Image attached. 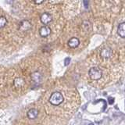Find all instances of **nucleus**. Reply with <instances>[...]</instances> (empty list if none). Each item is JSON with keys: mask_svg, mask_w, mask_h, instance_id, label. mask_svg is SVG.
Segmentation results:
<instances>
[{"mask_svg": "<svg viewBox=\"0 0 125 125\" xmlns=\"http://www.w3.org/2000/svg\"><path fill=\"white\" fill-rule=\"evenodd\" d=\"M31 23L29 21H27V20H24L21 22V23L19 24V30L21 31H27L31 28Z\"/></svg>", "mask_w": 125, "mask_h": 125, "instance_id": "7ed1b4c3", "label": "nucleus"}, {"mask_svg": "<svg viewBox=\"0 0 125 125\" xmlns=\"http://www.w3.org/2000/svg\"><path fill=\"white\" fill-rule=\"evenodd\" d=\"M51 29L48 26H43L39 29V34L41 35L42 38H46L51 34Z\"/></svg>", "mask_w": 125, "mask_h": 125, "instance_id": "39448f33", "label": "nucleus"}, {"mask_svg": "<svg viewBox=\"0 0 125 125\" xmlns=\"http://www.w3.org/2000/svg\"><path fill=\"white\" fill-rule=\"evenodd\" d=\"M36 4H40V3H42V2H44V1H39V2H37V1H35L34 2Z\"/></svg>", "mask_w": 125, "mask_h": 125, "instance_id": "2eb2a0df", "label": "nucleus"}, {"mask_svg": "<svg viewBox=\"0 0 125 125\" xmlns=\"http://www.w3.org/2000/svg\"><path fill=\"white\" fill-rule=\"evenodd\" d=\"M65 66H67V65H69V63H70V58H69V57H67V58H66L65 59Z\"/></svg>", "mask_w": 125, "mask_h": 125, "instance_id": "4468645a", "label": "nucleus"}, {"mask_svg": "<svg viewBox=\"0 0 125 125\" xmlns=\"http://www.w3.org/2000/svg\"><path fill=\"white\" fill-rule=\"evenodd\" d=\"M27 117H28L29 119L34 120V119H36L38 116V110L37 109H34V108L28 110V112H27Z\"/></svg>", "mask_w": 125, "mask_h": 125, "instance_id": "423d86ee", "label": "nucleus"}, {"mask_svg": "<svg viewBox=\"0 0 125 125\" xmlns=\"http://www.w3.org/2000/svg\"><path fill=\"white\" fill-rule=\"evenodd\" d=\"M111 53H112L111 49H109V48L103 49L101 52V56L104 59H108V58L110 57Z\"/></svg>", "mask_w": 125, "mask_h": 125, "instance_id": "9d476101", "label": "nucleus"}, {"mask_svg": "<svg viewBox=\"0 0 125 125\" xmlns=\"http://www.w3.org/2000/svg\"><path fill=\"white\" fill-rule=\"evenodd\" d=\"M40 20L43 24H48L52 21V17L49 13H43L41 15Z\"/></svg>", "mask_w": 125, "mask_h": 125, "instance_id": "20e7f679", "label": "nucleus"}, {"mask_svg": "<svg viewBox=\"0 0 125 125\" xmlns=\"http://www.w3.org/2000/svg\"><path fill=\"white\" fill-rule=\"evenodd\" d=\"M88 75L91 79L97 81L99 80L103 76V72L98 67H92L88 71Z\"/></svg>", "mask_w": 125, "mask_h": 125, "instance_id": "f03ea898", "label": "nucleus"}, {"mask_svg": "<svg viewBox=\"0 0 125 125\" xmlns=\"http://www.w3.org/2000/svg\"><path fill=\"white\" fill-rule=\"evenodd\" d=\"M24 84H25L24 80L21 77H17V79H15L14 81V85H15V87H17V88H21L24 85Z\"/></svg>", "mask_w": 125, "mask_h": 125, "instance_id": "9b49d317", "label": "nucleus"}, {"mask_svg": "<svg viewBox=\"0 0 125 125\" xmlns=\"http://www.w3.org/2000/svg\"><path fill=\"white\" fill-rule=\"evenodd\" d=\"M89 125H94V124H90Z\"/></svg>", "mask_w": 125, "mask_h": 125, "instance_id": "f3484780", "label": "nucleus"}, {"mask_svg": "<svg viewBox=\"0 0 125 125\" xmlns=\"http://www.w3.org/2000/svg\"><path fill=\"white\" fill-rule=\"evenodd\" d=\"M31 80H32V81L34 82V83H35V84H38L39 83H40V81H41L42 76H41L40 73L36 71V72H34V73H31Z\"/></svg>", "mask_w": 125, "mask_h": 125, "instance_id": "0eeeda50", "label": "nucleus"}, {"mask_svg": "<svg viewBox=\"0 0 125 125\" xmlns=\"http://www.w3.org/2000/svg\"><path fill=\"white\" fill-rule=\"evenodd\" d=\"M84 6H85V7H88V2H86V1H84Z\"/></svg>", "mask_w": 125, "mask_h": 125, "instance_id": "dca6fc26", "label": "nucleus"}, {"mask_svg": "<svg viewBox=\"0 0 125 125\" xmlns=\"http://www.w3.org/2000/svg\"><path fill=\"white\" fill-rule=\"evenodd\" d=\"M108 100H109V104H110V105L113 104V103H114V98L109 97L108 99Z\"/></svg>", "mask_w": 125, "mask_h": 125, "instance_id": "ddd939ff", "label": "nucleus"}, {"mask_svg": "<svg viewBox=\"0 0 125 125\" xmlns=\"http://www.w3.org/2000/svg\"><path fill=\"white\" fill-rule=\"evenodd\" d=\"M79 44H80V41H79V39L77 38H71L67 42V45H69V47L73 49L77 48V47L79 45Z\"/></svg>", "mask_w": 125, "mask_h": 125, "instance_id": "6e6552de", "label": "nucleus"}, {"mask_svg": "<svg viewBox=\"0 0 125 125\" xmlns=\"http://www.w3.org/2000/svg\"><path fill=\"white\" fill-rule=\"evenodd\" d=\"M49 103L53 105H59L63 102V96L59 92H53L49 97Z\"/></svg>", "mask_w": 125, "mask_h": 125, "instance_id": "f257e3e1", "label": "nucleus"}, {"mask_svg": "<svg viewBox=\"0 0 125 125\" xmlns=\"http://www.w3.org/2000/svg\"><path fill=\"white\" fill-rule=\"evenodd\" d=\"M7 23V20L3 16H0V28L4 27Z\"/></svg>", "mask_w": 125, "mask_h": 125, "instance_id": "f8f14e48", "label": "nucleus"}, {"mask_svg": "<svg viewBox=\"0 0 125 125\" xmlns=\"http://www.w3.org/2000/svg\"><path fill=\"white\" fill-rule=\"evenodd\" d=\"M117 33L121 38H125V22L119 24L118 28H117Z\"/></svg>", "mask_w": 125, "mask_h": 125, "instance_id": "1a4fd4ad", "label": "nucleus"}]
</instances>
